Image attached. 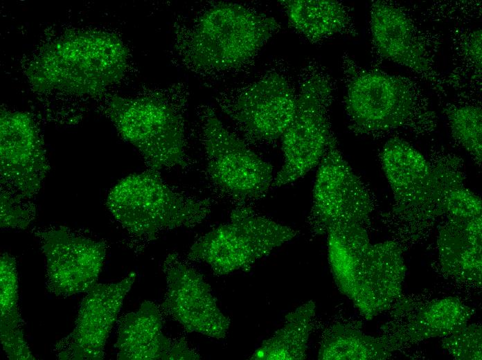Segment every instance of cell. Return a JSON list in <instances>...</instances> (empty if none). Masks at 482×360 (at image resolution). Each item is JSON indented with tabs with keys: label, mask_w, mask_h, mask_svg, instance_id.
I'll list each match as a JSON object with an SVG mask.
<instances>
[{
	"label": "cell",
	"mask_w": 482,
	"mask_h": 360,
	"mask_svg": "<svg viewBox=\"0 0 482 360\" xmlns=\"http://www.w3.org/2000/svg\"><path fill=\"white\" fill-rule=\"evenodd\" d=\"M467 52L476 68L480 70L481 69V31L480 30L472 35Z\"/></svg>",
	"instance_id": "cell-29"
},
{
	"label": "cell",
	"mask_w": 482,
	"mask_h": 360,
	"mask_svg": "<svg viewBox=\"0 0 482 360\" xmlns=\"http://www.w3.org/2000/svg\"><path fill=\"white\" fill-rule=\"evenodd\" d=\"M123 360H197L199 354L185 338L172 340L163 333L159 307L151 301L125 315L120 321L116 343Z\"/></svg>",
	"instance_id": "cell-17"
},
{
	"label": "cell",
	"mask_w": 482,
	"mask_h": 360,
	"mask_svg": "<svg viewBox=\"0 0 482 360\" xmlns=\"http://www.w3.org/2000/svg\"><path fill=\"white\" fill-rule=\"evenodd\" d=\"M39 237L51 291L69 296L87 292L96 284L106 255L103 242L64 228L44 231Z\"/></svg>",
	"instance_id": "cell-15"
},
{
	"label": "cell",
	"mask_w": 482,
	"mask_h": 360,
	"mask_svg": "<svg viewBox=\"0 0 482 360\" xmlns=\"http://www.w3.org/2000/svg\"><path fill=\"white\" fill-rule=\"evenodd\" d=\"M442 345L456 359L481 360V327L476 324H467L443 337Z\"/></svg>",
	"instance_id": "cell-26"
},
{
	"label": "cell",
	"mask_w": 482,
	"mask_h": 360,
	"mask_svg": "<svg viewBox=\"0 0 482 360\" xmlns=\"http://www.w3.org/2000/svg\"><path fill=\"white\" fill-rule=\"evenodd\" d=\"M280 28L274 17L254 8L216 2L177 24L173 51L193 73L226 75L248 66Z\"/></svg>",
	"instance_id": "cell-1"
},
{
	"label": "cell",
	"mask_w": 482,
	"mask_h": 360,
	"mask_svg": "<svg viewBox=\"0 0 482 360\" xmlns=\"http://www.w3.org/2000/svg\"><path fill=\"white\" fill-rule=\"evenodd\" d=\"M163 270L167 285L163 312L188 332L224 338L231 320L219 308L202 275L177 253L166 257Z\"/></svg>",
	"instance_id": "cell-12"
},
{
	"label": "cell",
	"mask_w": 482,
	"mask_h": 360,
	"mask_svg": "<svg viewBox=\"0 0 482 360\" xmlns=\"http://www.w3.org/2000/svg\"><path fill=\"white\" fill-rule=\"evenodd\" d=\"M444 212L450 217H481V201L477 195L465 188L461 182L452 188L446 195Z\"/></svg>",
	"instance_id": "cell-27"
},
{
	"label": "cell",
	"mask_w": 482,
	"mask_h": 360,
	"mask_svg": "<svg viewBox=\"0 0 482 360\" xmlns=\"http://www.w3.org/2000/svg\"><path fill=\"white\" fill-rule=\"evenodd\" d=\"M135 278L132 272L116 282L96 284L87 291L73 332L56 346L60 359L103 358L105 343Z\"/></svg>",
	"instance_id": "cell-16"
},
{
	"label": "cell",
	"mask_w": 482,
	"mask_h": 360,
	"mask_svg": "<svg viewBox=\"0 0 482 360\" xmlns=\"http://www.w3.org/2000/svg\"><path fill=\"white\" fill-rule=\"evenodd\" d=\"M128 62L127 48L117 35L78 30L44 46L26 73L38 91L96 96L123 78Z\"/></svg>",
	"instance_id": "cell-3"
},
{
	"label": "cell",
	"mask_w": 482,
	"mask_h": 360,
	"mask_svg": "<svg viewBox=\"0 0 482 360\" xmlns=\"http://www.w3.org/2000/svg\"><path fill=\"white\" fill-rule=\"evenodd\" d=\"M106 204L128 235L143 242L166 231L202 224L212 207L210 199L177 189L151 169L120 180L110 190Z\"/></svg>",
	"instance_id": "cell-5"
},
{
	"label": "cell",
	"mask_w": 482,
	"mask_h": 360,
	"mask_svg": "<svg viewBox=\"0 0 482 360\" xmlns=\"http://www.w3.org/2000/svg\"><path fill=\"white\" fill-rule=\"evenodd\" d=\"M344 106L350 129L371 135L403 125L413 114L414 98L409 87L393 75L343 62Z\"/></svg>",
	"instance_id": "cell-10"
},
{
	"label": "cell",
	"mask_w": 482,
	"mask_h": 360,
	"mask_svg": "<svg viewBox=\"0 0 482 360\" xmlns=\"http://www.w3.org/2000/svg\"><path fill=\"white\" fill-rule=\"evenodd\" d=\"M448 217L438 240L443 268L457 280L480 285L481 217Z\"/></svg>",
	"instance_id": "cell-19"
},
{
	"label": "cell",
	"mask_w": 482,
	"mask_h": 360,
	"mask_svg": "<svg viewBox=\"0 0 482 360\" xmlns=\"http://www.w3.org/2000/svg\"><path fill=\"white\" fill-rule=\"evenodd\" d=\"M472 314L470 307L456 298L434 300L410 319L400 336L407 341L445 337L466 326Z\"/></svg>",
	"instance_id": "cell-22"
},
{
	"label": "cell",
	"mask_w": 482,
	"mask_h": 360,
	"mask_svg": "<svg viewBox=\"0 0 482 360\" xmlns=\"http://www.w3.org/2000/svg\"><path fill=\"white\" fill-rule=\"evenodd\" d=\"M206 179L212 192L236 206H251L272 188L274 168L229 130L209 105L197 107Z\"/></svg>",
	"instance_id": "cell-6"
},
{
	"label": "cell",
	"mask_w": 482,
	"mask_h": 360,
	"mask_svg": "<svg viewBox=\"0 0 482 360\" xmlns=\"http://www.w3.org/2000/svg\"><path fill=\"white\" fill-rule=\"evenodd\" d=\"M380 160L400 208L429 215L442 212L447 188L442 168H431L419 151L400 138L387 141Z\"/></svg>",
	"instance_id": "cell-13"
},
{
	"label": "cell",
	"mask_w": 482,
	"mask_h": 360,
	"mask_svg": "<svg viewBox=\"0 0 482 360\" xmlns=\"http://www.w3.org/2000/svg\"><path fill=\"white\" fill-rule=\"evenodd\" d=\"M298 233L260 214L251 206H236L226 223L195 241L186 258L188 261L206 263L215 275H227L249 269Z\"/></svg>",
	"instance_id": "cell-9"
},
{
	"label": "cell",
	"mask_w": 482,
	"mask_h": 360,
	"mask_svg": "<svg viewBox=\"0 0 482 360\" xmlns=\"http://www.w3.org/2000/svg\"><path fill=\"white\" fill-rule=\"evenodd\" d=\"M447 116L453 136L472 156L476 163H481L482 115L480 107L465 106L451 107Z\"/></svg>",
	"instance_id": "cell-25"
},
{
	"label": "cell",
	"mask_w": 482,
	"mask_h": 360,
	"mask_svg": "<svg viewBox=\"0 0 482 360\" xmlns=\"http://www.w3.org/2000/svg\"><path fill=\"white\" fill-rule=\"evenodd\" d=\"M189 92L183 83L131 96H114L106 113L120 136L141 155L148 169L189 170L186 113Z\"/></svg>",
	"instance_id": "cell-2"
},
{
	"label": "cell",
	"mask_w": 482,
	"mask_h": 360,
	"mask_svg": "<svg viewBox=\"0 0 482 360\" xmlns=\"http://www.w3.org/2000/svg\"><path fill=\"white\" fill-rule=\"evenodd\" d=\"M49 170L45 150L32 117L13 110H1V183L27 199L39 190Z\"/></svg>",
	"instance_id": "cell-14"
},
{
	"label": "cell",
	"mask_w": 482,
	"mask_h": 360,
	"mask_svg": "<svg viewBox=\"0 0 482 360\" xmlns=\"http://www.w3.org/2000/svg\"><path fill=\"white\" fill-rule=\"evenodd\" d=\"M371 31L380 55L418 72L429 69L424 47L411 20L400 8L383 1L371 8Z\"/></svg>",
	"instance_id": "cell-18"
},
{
	"label": "cell",
	"mask_w": 482,
	"mask_h": 360,
	"mask_svg": "<svg viewBox=\"0 0 482 360\" xmlns=\"http://www.w3.org/2000/svg\"><path fill=\"white\" fill-rule=\"evenodd\" d=\"M15 192L1 191V228H24L31 219V211Z\"/></svg>",
	"instance_id": "cell-28"
},
{
	"label": "cell",
	"mask_w": 482,
	"mask_h": 360,
	"mask_svg": "<svg viewBox=\"0 0 482 360\" xmlns=\"http://www.w3.org/2000/svg\"><path fill=\"white\" fill-rule=\"evenodd\" d=\"M296 86L295 111L280 138L284 161L272 188L292 183L316 166L333 134L329 119L333 84L328 73L310 60L301 69Z\"/></svg>",
	"instance_id": "cell-7"
},
{
	"label": "cell",
	"mask_w": 482,
	"mask_h": 360,
	"mask_svg": "<svg viewBox=\"0 0 482 360\" xmlns=\"http://www.w3.org/2000/svg\"><path fill=\"white\" fill-rule=\"evenodd\" d=\"M297 86L278 60L256 80L221 91L217 105L248 145H272L294 116Z\"/></svg>",
	"instance_id": "cell-8"
},
{
	"label": "cell",
	"mask_w": 482,
	"mask_h": 360,
	"mask_svg": "<svg viewBox=\"0 0 482 360\" xmlns=\"http://www.w3.org/2000/svg\"><path fill=\"white\" fill-rule=\"evenodd\" d=\"M307 224L312 234L340 224L366 226L373 203L368 190L338 148L332 134L318 164Z\"/></svg>",
	"instance_id": "cell-11"
},
{
	"label": "cell",
	"mask_w": 482,
	"mask_h": 360,
	"mask_svg": "<svg viewBox=\"0 0 482 360\" xmlns=\"http://www.w3.org/2000/svg\"><path fill=\"white\" fill-rule=\"evenodd\" d=\"M291 26L311 43L351 33L348 8L332 0H281L278 1Z\"/></svg>",
	"instance_id": "cell-20"
},
{
	"label": "cell",
	"mask_w": 482,
	"mask_h": 360,
	"mask_svg": "<svg viewBox=\"0 0 482 360\" xmlns=\"http://www.w3.org/2000/svg\"><path fill=\"white\" fill-rule=\"evenodd\" d=\"M0 262L1 340L3 350L10 359H33L21 328L15 258L4 253Z\"/></svg>",
	"instance_id": "cell-23"
},
{
	"label": "cell",
	"mask_w": 482,
	"mask_h": 360,
	"mask_svg": "<svg viewBox=\"0 0 482 360\" xmlns=\"http://www.w3.org/2000/svg\"><path fill=\"white\" fill-rule=\"evenodd\" d=\"M328 235V261L339 291L366 319L387 309L400 296L406 267L400 246L372 244L365 226L341 224Z\"/></svg>",
	"instance_id": "cell-4"
},
{
	"label": "cell",
	"mask_w": 482,
	"mask_h": 360,
	"mask_svg": "<svg viewBox=\"0 0 482 360\" xmlns=\"http://www.w3.org/2000/svg\"><path fill=\"white\" fill-rule=\"evenodd\" d=\"M391 343L345 324H336L323 335L318 359L321 360L384 359L391 354Z\"/></svg>",
	"instance_id": "cell-24"
},
{
	"label": "cell",
	"mask_w": 482,
	"mask_h": 360,
	"mask_svg": "<svg viewBox=\"0 0 482 360\" xmlns=\"http://www.w3.org/2000/svg\"><path fill=\"white\" fill-rule=\"evenodd\" d=\"M315 309V303L309 300L289 312L285 317L283 325L262 343L250 359H305Z\"/></svg>",
	"instance_id": "cell-21"
}]
</instances>
